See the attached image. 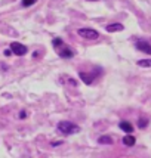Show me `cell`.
Here are the masks:
<instances>
[{
    "label": "cell",
    "instance_id": "1",
    "mask_svg": "<svg viewBox=\"0 0 151 158\" xmlns=\"http://www.w3.org/2000/svg\"><path fill=\"white\" fill-rule=\"evenodd\" d=\"M52 44H54L55 50L58 52V55L61 56V58H64V59H71V58L74 56V52L70 50V49L64 44L62 39H54V40H52Z\"/></svg>",
    "mask_w": 151,
    "mask_h": 158
},
{
    "label": "cell",
    "instance_id": "2",
    "mask_svg": "<svg viewBox=\"0 0 151 158\" xmlns=\"http://www.w3.org/2000/svg\"><path fill=\"white\" fill-rule=\"evenodd\" d=\"M58 130L61 131L62 135H76V133L80 131V127L74 123H70V121H59Z\"/></svg>",
    "mask_w": 151,
    "mask_h": 158
},
{
    "label": "cell",
    "instance_id": "3",
    "mask_svg": "<svg viewBox=\"0 0 151 158\" xmlns=\"http://www.w3.org/2000/svg\"><path fill=\"white\" fill-rule=\"evenodd\" d=\"M77 34L83 39H86V40H96L99 37V33L96 30H92V28H80L77 31Z\"/></svg>",
    "mask_w": 151,
    "mask_h": 158
},
{
    "label": "cell",
    "instance_id": "4",
    "mask_svg": "<svg viewBox=\"0 0 151 158\" xmlns=\"http://www.w3.org/2000/svg\"><path fill=\"white\" fill-rule=\"evenodd\" d=\"M99 74H101V71H98L96 74L93 71H92V73H84V71H80V73H79V76H80V78H82V81L84 83V84H92Z\"/></svg>",
    "mask_w": 151,
    "mask_h": 158
},
{
    "label": "cell",
    "instance_id": "5",
    "mask_svg": "<svg viewBox=\"0 0 151 158\" xmlns=\"http://www.w3.org/2000/svg\"><path fill=\"white\" fill-rule=\"evenodd\" d=\"M11 50H12V53H15L16 56H22L27 53V46H24V44H21V43H11Z\"/></svg>",
    "mask_w": 151,
    "mask_h": 158
},
{
    "label": "cell",
    "instance_id": "6",
    "mask_svg": "<svg viewBox=\"0 0 151 158\" xmlns=\"http://www.w3.org/2000/svg\"><path fill=\"white\" fill-rule=\"evenodd\" d=\"M135 46H136L138 50H141V52H144L147 55H151V44L148 41H144V40H139L135 43Z\"/></svg>",
    "mask_w": 151,
    "mask_h": 158
},
{
    "label": "cell",
    "instance_id": "7",
    "mask_svg": "<svg viewBox=\"0 0 151 158\" xmlns=\"http://www.w3.org/2000/svg\"><path fill=\"white\" fill-rule=\"evenodd\" d=\"M123 28H124V27L122 25V24L116 22V24H108V25L105 27V30H107L108 33H116V31H122Z\"/></svg>",
    "mask_w": 151,
    "mask_h": 158
},
{
    "label": "cell",
    "instance_id": "8",
    "mask_svg": "<svg viewBox=\"0 0 151 158\" xmlns=\"http://www.w3.org/2000/svg\"><path fill=\"white\" fill-rule=\"evenodd\" d=\"M119 127L123 131H126V133H132V131H133V126H132L129 121H120Z\"/></svg>",
    "mask_w": 151,
    "mask_h": 158
},
{
    "label": "cell",
    "instance_id": "9",
    "mask_svg": "<svg viewBox=\"0 0 151 158\" xmlns=\"http://www.w3.org/2000/svg\"><path fill=\"white\" fill-rule=\"evenodd\" d=\"M135 142H136V139L133 138V136H131V133H127V136L123 138V143L126 145V146H133Z\"/></svg>",
    "mask_w": 151,
    "mask_h": 158
},
{
    "label": "cell",
    "instance_id": "10",
    "mask_svg": "<svg viewBox=\"0 0 151 158\" xmlns=\"http://www.w3.org/2000/svg\"><path fill=\"white\" fill-rule=\"evenodd\" d=\"M98 142L101 145H113V139L110 136H101V138L98 139Z\"/></svg>",
    "mask_w": 151,
    "mask_h": 158
},
{
    "label": "cell",
    "instance_id": "11",
    "mask_svg": "<svg viewBox=\"0 0 151 158\" xmlns=\"http://www.w3.org/2000/svg\"><path fill=\"white\" fill-rule=\"evenodd\" d=\"M148 123H150V121H148L147 117H141L138 120V127H139V129H145V127L148 126Z\"/></svg>",
    "mask_w": 151,
    "mask_h": 158
},
{
    "label": "cell",
    "instance_id": "12",
    "mask_svg": "<svg viewBox=\"0 0 151 158\" xmlns=\"http://www.w3.org/2000/svg\"><path fill=\"white\" fill-rule=\"evenodd\" d=\"M138 65L139 67H151V59H141V61H138Z\"/></svg>",
    "mask_w": 151,
    "mask_h": 158
},
{
    "label": "cell",
    "instance_id": "13",
    "mask_svg": "<svg viewBox=\"0 0 151 158\" xmlns=\"http://www.w3.org/2000/svg\"><path fill=\"white\" fill-rule=\"evenodd\" d=\"M37 0H22V6L24 7H30L31 5H34Z\"/></svg>",
    "mask_w": 151,
    "mask_h": 158
},
{
    "label": "cell",
    "instance_id": "14",
    "mask_svg": "<svg viewBox=\"0 0 151 158\" xmlns=\"http://www.w3.org/2000/svg\"><path fill=\"white\" fill-rule=\"evenodd\" d=\"M3 53H5V56H9L11 53H12V50H11V49H6V50H5Z\"/></svg>",
    "mask_w": 151,
    "mask_h": 158
},
{
    "label": "cell",
    "instance_id": "15",
    "mask_svg": "<svg viewBox=\"0 0 151 158\" xmlns=\"http://www.w3.org/2000/svg\"><path fill=\"white\" fill-rule=\"evenodd\" d=\"M25 115H27V114H25V111H21L19 112V118H25Z\"/></svg>",
    "mask_w": 151,
    "mask_h": 158
},
{
    "label": "cell",
    "instance_id": "16",
    "mask_svg": "<svg viewBox=\"0 0 151 158\" xmlns=\"http://www.w3.org/2000/svg\"><path fill=\"white\" fill-rule=\"evenodd\" d=\"M92 2H96V0H92Z\"/></svg>",
    "mask_w": 151,
    "mask_h": 158
}]
</instances>
